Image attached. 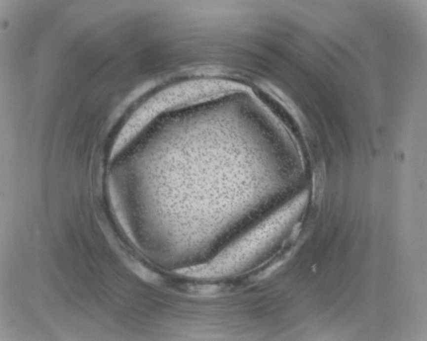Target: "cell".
Returning <instances> with one entry per match:
<instances>
[{
	"instance_id": "6da1fadb",
	"label": "cell",
	"mask_w": 427,
	"mask_h": 341,
	"mask_svg": "<svg viewBox=\"0 0 427 341\" xmlns=\"http://www.w3.org/2000/svg\"><path fill=\"white\" fill-rule=\"evenodd\" d=\"M128 267L131 269L132 271L137 274L139 278H142L145 281L152 282L155 280V274L149 269L146 268L138 262L128 261Z\"/></svg>"
}]
</instances>
